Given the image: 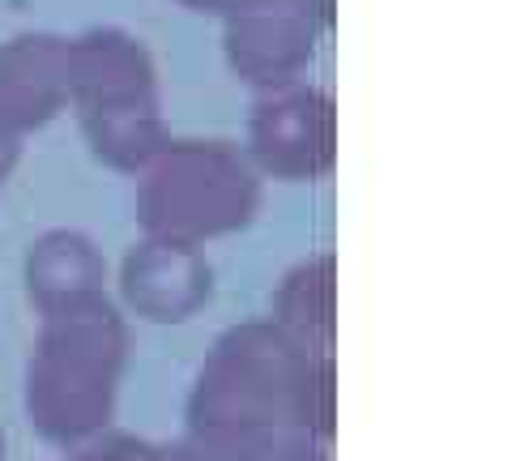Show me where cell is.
Segmentation results:
<instances>
[{"mask_svg":"<svg viewBox=\"0 0 512 461\" xmlns=\"http://www.w3.org/2000/svg\"><path fill=\"white\" fill-rule=\"evenodd\" d=\"M188 436L214 461H265L333 436V359L274 321H244L214 342L188 397Z\"/></svg>","mask_w":512,"mask_h":461,"instance_id":"cell-1","label":"cell"},{"mask_svg":"<svg viewBox=\"0 0 512 461\" xmlns=\"http://www.w3.org/2000/svg\"><path fill=\"white\" fill-rule=\"evenodd\" d=\"M128 359V325L103 291L43 312L26 368L30 423L52 444H86L116 410V385Z\"/></svg>","mask_w":512,"mask_h":461,"instance_id":"cell-2","label":"cell"},{"mask_svg":"<svg viewBox=\"0 0 512 461\" xmlns=\"http://www.w3.org/2000/svg\"><path fill=\"white\" fill-rule=\"evenodd\" d=\"M64 94L99 163L137 171L163 150L167 124L150 47L124 26H90L64 39Z\"/></svg>","mask_w":512,"mask_h":461,"instance_id":"cell-3","label":"cell"},{"mask_svg":"<svg viewBox=\"0 0 512 461\" xmlns=\"http://www.w3.org/2000/svg\"><path fill=\"white\" fill-rule=\"evenodd\" d=\"M261 205V176L235 141L167 137L137 171V222L150 240L201 248L248 227Z\"/></svg>","mask_w":512,"mask_h":461,"instance_id":"cell-4","label":"cell"},{"mask_svg":"<svg viewBox=\"0 0 512 461\" xmlns=\"http://www.w3.org/2000/svg\"><path fill=\"white\" fill-rule=\"evenodd\" d=\"M329 0H235L222 13V47L235 77L256 90L299 82L320 52Z\"/></svg>","mask_w":512,"mask_h":461,"instance_id":"cell-5","label":"cell"},{"mask_svg":"<svg viewBox=\"0 0 512 461\" xmlns=\"http://www.w3.org/2000/svg\"><path fill=\"white\" fill-rule=\"evenodd\" d=\"M244 154L256 176H274L286 184L325 180L338 158V107L329 90L312 82L261 90L248 116Z\"/></svg>","mask_w":512,"mask_h":461,"instance_id":"cell-6","label":"cell"},{"mask_svg":"<svg viewBox=\"0 0 512 461\" xmlns=\"http://www.w3.org/2000/svg\"><path fill=\"white\" fill-rule=\"evenodd\" d=\"M120 295L141 321L180 325L214 295V269L201 248L146 235L120 265Z\"/></svg>","mask_w":512,"mask_h":461,"instance_id":"cell-7","label":"cell"},{"mask_svg":"<svg viewBox=\"0 0 512 461\" xmlns=\"http://www.w3.org/2000/svg\"><path fill=\"white\" fill-rule=\"evenodd\" d=\"M64 103V35L26 30L0 47V133H35Z\"/></svg>","mask_w":512,"mask_h":461,"instance_id":"cell-8","label":"cell"},{"mask_svg":"<svg viewBox=\"0 0 512 461\" xmlns=\"http://www.w3.org/2000/svg\"><path fill=\"white\" fill-rule=\"evenodd\" d=\"M103 278H107V261L86 231L73 227L43 231L26 252V291L43 312L103 291Z\"/></svg>","mask_w":512,"mask_h":461,"instance_id":"cell-9","label":"cell"},{"mask_svg":"<svg viewBox=\"0 0 512 461\" xmlns=\"http://www.w3.org/2000/svg\"><path fill=\"white\" fill-rule=\"evenodd\" d=\"M333 304H338V286H333V257L316 252V257L299 261L291 274L282 278L274 295V316L269 321L282 325L295 342L308 351L329 355L333 342Z\"/></svg>","mask_w":512,"mask_h":461,"instance_id":"cell-10","label":"cell"},{"mask_svg":"<svg viewBox=\"0 0 512 461\" xmlns=\"http://www.w3.org/2000/svg\"><path fill=\"white\" fill-rule=\"evenodd\" d=\"M116 461H214L210 453H201L197 444H150V440H133V436H111Z\"/></svg>","mask_w":512,"mask_h":461,"instance_id":"cell-11","label":"cell"},{"mask_svg":"<svg viewBox=\"0 0 512 461\" xmlns=\"http://www.w3.org/2000/svg\"><path fill=\"white\" fill-rule=\"evenodd\" d=\"M18 158H22V137L0 133V193H5V184L13 176V167H18Z\"/></svg>","mask_w":512,"mask_h":461,"instance_id":"cell-12","label":"cell"},{"mask_svg":"<svg viewBox=\"0 0 512 461\" xmlns=\"http://www.w3.org/2000/svg\"><path fill=\"white\" fill-rule=\"evenodd\" d=\"M265 461H329V453H325V444L303 440V444H291V449H282V453L265 457Z\"/></svg>","mask_w":512,"mask_h":461,"instance_id":"cell-13","label":"cell"},{"mask_svg":"<svg viewBox=\"0 0 512 461\" xmlns=\"http://www.w3.org/2000/svg\"><path fill=\"white\" fill-rule=\"evenodd\" d=\"M64 461H116V449H111V440H103V444H94V449H82Z\"/></svg>","mask_w":512,"mask_h":461,"instance_id":"cell-14","label":"cell"},{"mask_svg":"<svg viewBox=\"0 0 512 461\" xmlns=\"http://www.w3.org/2000/svg\"><path fill=\"white\" fill-rule=\"evenodd\" d=\"M175 5H184L192 13H227L235 0H175Z\"/></svg>","mask_w":512,"mask_h":461,"instance_id":"cell-15","label":"cell"},{"mask_svg":"<svg viewBox=\"0 0 512 461\" xmlns=\"http://www.w3.org/2000/svg\"><path fill=\"white\" fill-rule=\"evenodd\" d=\"M0 461H5V427H0Z\"/></svg>","mask_w":512,"mask_h":461,"instance_id":"cell-16","label":"cell"}]
</instances>
